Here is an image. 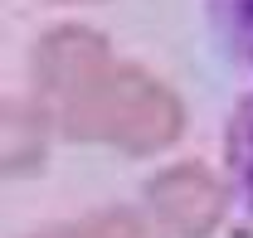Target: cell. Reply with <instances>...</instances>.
Listing matches in <instances>:
<instances>
[{"label": "cell", "mask_w": 253, "mask_h": 238, "mask_svg": "<svg viewBox=\"0 0 253 238\" xmlns=\"http://www.w3.org/2000/svg\"><path fill=\"white\" fill-rule=\"evenodd\" d=\"M59 131L83 146H117L126 156L166 151L185 131L180 97L136 63H112L78 97L59 107Z\"/></svg>", "instance_id": "6da1fadb"}, {"label": "cell", "mask_w": 253, "mask_h": 238, "mask_svg": "<svg viewBox=\"0 0 253 238\" xmlns=\"http://www.w3.org/2000/svg\"><path fill=\"white\" fill-rule=\"evenodd\" d=\"M146 209L166 234L175 238H210L219 229L229 195H224V180L200 165V160H180V165H166L151 175L146 185Z\"/></svg>", "instance_id": "7a4b0ae2"}, {"label": "cell", "mask_w": 253, "mask_h": 238, "mask_svg": "<svg viewBox=\"0 0 253 238\" xmlns=\"http://www.w3.org/2000/svg\"><path fill=\"white\" fill-rule=\"evenodd\" d=\"M107 68H112L107 39L97 30H83V25H59L34 44V83L59 107L68 97H78L93 78H102Z\"/></svg>", "instance_id": "3957f363"}, {"label": "cell", "mask_w": 253, "mask_h": 238, "mask_svg": "<svg viewBox=\"0 0 253 238\" xmlns=\"http://www.w3.org/2000/svg\"><path fill=\"white\" fill-rule=\"evenodd\" d=\"M44 156V117L30 102H5V170L20 175Z\"/></svg>", "instance_id": "277c9868"}, {"label": "cell", "mask_w": 253, "mask_h": 238, "mask_svg": "<svg viewBox=\"0 0 253 238\" xmlns=\"http://www.w3.org/2000/svg\"><path fill=\"white\" fill-rule=\"evenodd\" d=\"M34 238H156L146 219H136L131 209H102V214H88V219H73L63 229H44Z\"/></svg>", "instance_id": "5b68a950"}, {"label": "cell", "mask_w": 253, "mask_h": 238, "mask_svg": "<svg viewBox=\"0 0 253 238\" xmlns=\"http://www.w3.org/2000/svg\"><path fill=\"white\" fill-rule=\"evenodd\" d=\"M214 5V20L229 34V44L253 63V0H210Z\"/></svg>", "instance_id": "8992f818"}, {"label": "cell", "mask_w": 253, "mask_h": 238, "mask_svg": "<svg viewBox=\"0 0 253 238\" xmlns=\"http://www.w3.org/2000/svg\"><path fill=\"white\" fill-rule=\"evenodd\" d=\"M234 165H239V175L253 195V102L239 112V126H234Z\"/></svg>", "instance_id": "52a82bcc"}, {"label": "cell", "mask_w": 253, "mask_h": 238, "mask_svg": "<svg viewBox=\"0 0 253 238\" xmlns=\"http://www.w3.org/2000/svg\"><path fill=\"white\" fill-rule=\"evenodd\" d=\"M59 5H88V0H59Z\"/></svg>", "instance_id": "ba28073f"}]
</instances>
